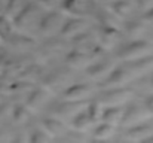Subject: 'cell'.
Returning <instances> with one entry per match:
<instances>
[{
    "label": "cell",
    "mask_w": 153,
    "mask_h": 143,
    "mask_svg": "<svg viewBox=\"0 0 153 143\" xmlns=\"http://www.w3.org/2000/svg\"><path fill=\"white\" fill-rule=\"evenodd\" d=\"M120 31L117 28H107L101 27L100 33H98V40L101 43V48H113L116 46L120 40Z\"/></svg>",
    "instance_id": "15"
},
{
    "label": "cell",
    "mask_w": 153,
    "mask_h": 143,
    "mask_svg": "<svg viewBox=\"0 0 153 143\" xmlns=\"http://www.w3.org/2000/svg\"><path fill=\"white\" fill-rule=\"evenodd\" d=\"M42 125H43V130H45L48 134H51L52 137H55V136H62V134L67 133V127H65L64 121H61V119H58V118H55V116L45 118L43 122H42Z\"/></svg>",
    "instance_id": "16"
},
{
    "label": "cell",
    "mask_w": 153,
    "mask_h": 143,
    "mask_svg": "<svg viewBox=\"0 0 153 143\" xmlns=\"http://www.w3.org/2000/svg\"><path fill=\"white\" fill-rule=\"evenodd\" d=\"M147 13L144 15V18L147 19V21H150V22H153V7L152 9H149V10H146Z\"/></svg>",
    "instance_id": "33"
},
{
    "label": "cell",
    "mask_w": 153,
    "mask_h": 143,
    "mask_svg": "<svg viewBox=\"0 0 153 143\" xmlns=\"http://www.w3.org/2000/svg\"><path fill=\"white\" fill-rule=\"evenodd\" d=\"M43 16V6L40 1H30L15 18V27L22 31H30L33 28H37L40 18Z\"/></svg>",
    "instance_id": "1"
},
{
    "label": "cell",
    "mask_w": 153,
    "mask_h": 143,
    "mask_svg": "<svg viewBox=\"0 0 153 143\" xmlns=\"http://www.w3.org/2000/svg\"><path fill=\"white\" fill-rule=\"evenodd\" d=\"M144 142H153V134H152V136H149V137H147Z\"/></svg>",
    "instance_id": "36"
},
{
    "label": "cell",
    "mask_w": 153,
    "mask_h": 143,
    "mask_svg": "<svg viewBox=\"0 0 153 143\" xmlns=\"http://www.w3.org/2000/svg\"><path fill=\"white\" fill-rule=\"evenodd\" d=\"M98 19H100V24L101 27H107V28H120L122 27V18H119L111 9L110 10H100V12H95Z\"/></svg>",
    "instance_id": "19"
},
{
    "label": "cell",
    "mask_w": 153,
    "mask_h": 143,
    "mask_svg": "<svg viewBox=\"0 0 153 143\" xmlns=\"http://www.w3.org/2000/svg\"><path fill=\"white\" fill-rule=\"evenodd\" d=\"M150 112L149 109L146 107V104H129L126 109H123V115H122V119H120V125L122 127H126V128H131V127H135V125H140L146 121L150 119Z\"/></svg>",
    "instance_id": "4"
},
{
    "label": "cell",
    "mask_w": 153,
    "mask_h": 143,
    "mask_svg": "<svg viewBox=\"0 0 153 143\" xmlns=\"http://www.w3.org/2000/svg\"><path fill=\"white\" fill-rule=\"evenodd\" d=\"M21 78L28 81V82H33L39 78L43 76V67L39 66V64H33V66H25L22 70H21Z\"/></svg>",
    "instance_id": "25"
},
{
    "label": "cell",
    "mask_w": 153,
    "mask_h": 143,
    "mask_svg": "<svg viewBox=\"0 0 153 143\" xmlns=\"http://www.w3.org/2000/svg\"><path fill=\"white\" fill-rule=\"evenodd\" d=\"M110 9L119 16V18H125L128 15H131L135 9V1L132 0H117L113 4H110Z\"/></svg>",
    "instance_id": "21"
},
{
    "label": "cell",
    "mask_w": 153,
    "mask_h": 143,
    "mask_svg": "<svg viewBox=\"0 0 153 143\" xmlns=\"http://www.w3.org/2000/svg\"><path fill=\"white\" fill-rule=\"evenodd\" d=\"M94 122H95V121L91 118V115L88 113V110H86V109H82L79 113H76V115L71 118L73 128H74L76 131H82V133L88 131V130L92 127V124H94Z\"/></svg>",
    "instance_id": "17"
},
{
    "label": "cell",
    "mask_w": 153,
    "mask_h": 143,
    "mask_svg": "<svg viewBox=\"0 0 153 143\" xmlns=\"http://www.w3.org/2000/svg\"><path fill=\"white\" fill-rule=\"evenodd\" d=\"M125 33L131 39H143V36L147 33V24L143 19H132L125 25Z\"/></svg>",
    "instance_id": "18"
},
{
    "label": "cell",
    "mask_w": 153,
    "mask_h": 143,
    "mask_svg": "<svg viewBox=\"0 0 153 143\" xmlns=\"http://www.w3.org/2000/svg\"><path fill=\"white\" fill-rule=\"evenodd\" d=\"M12 36V24L7 15L1 13L0 15V39L7 40Z\"/></svg>",
    "instance_id": "27"
},
{
    "label": "cell",
    "mask_w": 153,
    "mask_h": 143,
    "mask_svg": "<svg viewBox=\"0 0 153 143\" xmlns=\"http://www.w3.org/2000/svg\"><path fill=\"white\" fill-rule=\"evenodd\" d=\"M152 124H153V121H152Z\"/></svg>",
    "instance_id": "38"
},
{
    "label": "cell",
    "mask_w": 153,
    "mask_h": 143,
    "mask_svg": "<svg viewBox=\"0 0 153 143\" xmlns=\"http://www.w3.org/2000/svg\"><path fill=\"white\" fill-rule=\"evenodd\" d=\"M89 28V24L86 19H83V16H74L71 19H65L61 30H59V34L62 37H68V39H73L76 37L77 34L83 33L85 30Z\"/></svg>",
    "instance_id": "10"
},
{
    "label": "cell",
    "mask_w": 153,
    "mask_h": 143,
    "mask_svg": "<svg viewBox=\"0 0 153 143\" xmlns=\"http://www.w3.org/2000/svg\"><path fill=\"white\" fill-rule=\"evenodd\" d=\"M146 107L149 109V112L153 113V95L152 97H149L147 100H146Z\"/></svg>",
    "instance_id": "32"
},
{
    "label": "cell",
    "mask_w": 153,
    "mask_h": 143,
    "mask_svg": "<svg viewBox=\"0 0 153 143\" xmlns=\"http://www.w3.org/2000/svg\"><path fill=\"white\" fill-rule=\"evenodd\" d=\"M152 84H153V78H152Z\"/></svg>",
    "instance_id": "37"
},
{
    "label": "cell",
    "mask_w": 153,
    "mask_h": 143,
    "mask_svg": "<svg viewBox=\"0 0 153 143\" xmlns=\"http://www.w3.org/2000/svg\"><path fill=\"white\" fill-rule=\"evenodd\" d=\"M12 118L15 122L18 124H27L31 119V110L28 109V106L25 104H18L16 107L12 109Z\"/></svg>",
    "instance_id": "24"
},
{
    "label": "cell",
    "mask_w": 153,
    "mask_h": 143,
    "mask_svg": "<svg viewBox=\"0 0 153 143\" xmlns=\"http://www.w3.org/2000/svg\"><path fill=\"white\" fill-rule=\"evenodd\" d=\"M85 103H86V101H67V100H64L62 103H59L58 106H55V107L52 109L51 113L55 118L61 119V121H64V119H71L76 113H79V112L82 110V106H83Z\"/></svg>",
    "instance_id": "12"
},
{
    "label": "cell",
    "mask_w": 153,
    "mask_h": 143,
    "mask_svg": "<svg viewBox=\"0 0 153 143\" xmlns=\"http://www.w3.org/2000/svg\"><path fill=\"white\" fill-rule=\"evenodd\" d=\"M94 60H97L92 55V49L91 51H85V49H74L71 52L67 54L65 57V63L70 69H85L88 67Z\"/></svg>",
    "instance_id": "9"
},
{
    "label": "cell",
    "mask_w": 153,
    "mask_h": 143,
    "mask_svg": "<svg viewBox=\"0 0 153 143\" xmlns=\"http://www.w3.org/2000/svg\"><path fill=\"white\" fill-rule=\"evenodd\" d=\"M30 140L31 142H49V140H52V136L48 134L43 128H36L30 134Z\"/></svg>",
    "instance_id": "28"
},
{
    "label": "cell",
    "mask_w": 153,
    "mask_h": 143,
    "mask_svg": "<svg viewBox=\"0 0 153 143\" xmlns=\"http://www.w3.org/2000/svg\"><path fill=\"white\" fill-rule=\"evenodd\" d=\"M114 1H117V0H104V3H107V4H113Z\"/></svg>",
    "instance_id": "35"
},
{
    "label": "cell",
    "mask_w": 153,
    "mask_h": 143,
    "mask_svg": "<svg viewBox=\"0 0 153 143\" xmlns=\"http://www.w3.org/2000/svg\"><path fill=\"white\" fill-rule=\"evenodd\" d=\"M92 94V88L88 84H71L68 85L64 93L62 100L67 101H86Z\"/></svg>",
    "instance_id": "13"
},
{
    "label": "cell",
    "mask_w": 153,
    "mask_h": 143,
    "mask_svg": "<svg viewBox=\"0 0 153 143\" xmlns=\"http://www.w3.org/2000/svg\"><path fill=\"white\" fill-rule=\"evenodd\" d=\"M67 48V43L64 39L56 37V36H51L48 37V40L40 46V54L42 57H45L46 60H55L58 58L61 54H64Z\"/></svg>",
    "instance_id": "11"
},
{
    "label": "cell",
    "mask_w": 153,
    "mask_h": 143,
    "mask_svg": "<svg viewBox=\"0 0 153 143\" xmlns=\"http://www.w3.org/2000/svg\"><path fill=\"white\" fill-rule=\"evenodd\" d=\"M114 131H116V125L102 122L101 125H98V127L95 128L92 139H94V140H108V139H111V137L114 136Z\"/></svg>",
    "instance_id": "22"
},
{
    "label": "cell",
    "mask_w": 153,
    "mask_h": 143,
    "mask_svg": "<svg viewBox=\"0 0 153 143\" xmlns=\"http://www.w3.org/2000/svg\"><path fill=\"white\" fill-rule=\"evenodd\" d=\"M7 115H9V106L7 104H1L0 106V121L3 118H7Z\"/></svg>",
    "instance_id": "31"
},
{
    "label": "cell",
    "mask_w": 153,
    "mask_h": 143,
    "mask_svg": "<svg viewBox=\"0 0 153 143\" xmlns=\"http://www.w3.org/2000/svg\"><path fill=\"white\" fill-rule=\"evenodd\" d=\"M7 42L12 45L13 48H22V49H28V48L34 46V42H33V39H30L28 36H25V34H13L12 33V36L7 39Z\"/></svg>",
    "instance_id": "26"
},
{
    "label": "cell",
    "mask_w": 153,
    "mask_h": 143,
    "mask_svg": "<svg viewBox=\"0 0 153 143\" xmlns=\"http://www.w3.org/2000/svg\"><path fill=\"white\" fill-rule=\"evenodd\" d=\"M62 1H64V0H40V4H42L43 7L55 9V7L61 6V4H62Z\"/></svg>",
    "instance_id": "29"
},
{
    "label": "cell",
    "mask_w": 153,
    "mask_h": 143,
    "mask_svg": "<svg viewBox=\"0 0 153 143\" xmlns=\"http://www.w3.org/2000/svg\"><path fill=\"white\" fill-rule=\"evenodd\" d=\"M65 15L59 10H51L48 13H43V16L40 18L39 21V25H37V30L40 34L46 36V37H51L59 33L64 21H65Z\"/></svg>",
    "instance_id": "3"
},
{
    "label": "cell",
    "mask_w": 153,
    "mask_h": 143,
    "mask_svg": "<svg viewBox=\"0 0 153 143\" xmlns=\"http://www.w3.org/2000/svg\"><path fill=\"white\" fill-rule=\"evenodd\" d=\"M3 12H4V4H3V3H1V0H0V15H1Z\"/></svg>",
    "instance_id": "34"
},
{
    "label": "cell",
    "mask_w": 153,
    "mask_h": 143,
    "mask_svg": "<svg viewBox=\"0 0 153 143\" xmlns=\"http://www.w3.org/2000/svg\"><path fill=\"white\" fill-rule=\"evenodd\" d=\"M28 3L30 0H7V3L4 4V13L13 19Z\"/></svg>",
    "instance_id": "23"
},
{
    "label": "cell",
    "mask_w": 153,
    "mask_h": 143,
    "mask_svg": "<svg viewBox=\"0 0 153 143\" xmlns=\"http://www.w3.org/2000/svg\"><path fill=\"white\" fill-rule=\"evenodd\" d=\"M42 84H43V88L48 91V93H58V91H64L68 84H70V79H71V75L68 70H64V69H56L53 72H49L46 75L42 76Z\"/></svg>",
    "instance_id": "5"
},
{
    "label": "cell",
    "mask_w": 153,
    "mask_h": 143,
    "mask_svg": "<svg viewBox=\"0 0 153 143\" xmlns=\"http://www.w3.org/2000/svg\"><path fill=\"white\" fill-rule=\"evenodd\" d=\"M62 7L74 16H88L98 10L95 0H64Z\"/></svg>",
    "instance_id": "7"
},
{
    "label": "cell",
    "mask_w": 153,
    "mask_h": 143,
    "mask_svg": "<svg viewBox=\"0 0 153 143\" xmlns=\"http://www.w3.org/2000/svg\"><path fill=\"white\" fill-rule=\"evenodd\" d=\"M122 115H123V107H120V106H110V107L102 110V115L100 119L102 122H107V124H111V125H117V124H120Z\"/></svg>",
    "instance_id": "20"
},
{
    "label": "cell",
    "mask_w": 153,
    "mask_h": 143,
    "mask_svg": "<svg viewBox=\"0 0 153 143\" xmlns=\"http://www.w3.org/2000/svg\"><path fill=\"white\" fill-rule=\"evenodd\" d=\"M135 4L143 10H149L153 7V0H135Z\"/></svg>",
    "instance_id": "30"
},
{
    "label": "cell",
    "mask_w": 153,
    "mask_h": 143,
    "mask_svg": "<svg viewBox=\"0 0 153 143\" xmlns=\"http://www.w3.org/2000/svg\"><path fill=\"white\" fill-rule=\"evenodd\" d=\"M114 69V63L108 58H97L94 60L88 67H86V75L95 81H102L104 78H107L110 75V72Z\"/></svg>",
    "instance_id": "8"
},
{
    "label": "cell",
    "mask_w": 153,
    "mask_h": 143,
    "mask_svg": "<svg viewBox=\"0 0 153 143\" xmlns=\"http://www.w3.org/2000/svg\"><path fill=\"white\" fill-rule=\"evenodd\" d=\"M134 95V91L125 87H113L108 88L105 93H102L97 100L101 103L102 106H122L125 103H128L131 100V97Z\"/></svg>",
    "instance_id": "6"
},
{
    "label": "cell",
    "mask_w": 153,
    "mask_h": 143,
    "mask_svg": "<svg viewBox=\"0 0 153 143\" xmlns=\"http://www.w3.org/2000/svg\"><path fill=\"white\" fill-rule=\"evenodd\" d=\"M49 95L45 88H31V91L27 94V106L30 110H39L42 109L48 101H49Z\"/></svg>",
    "instance_id": "14"
},
{
    "label": "cell",
    "mask_w": 153,
    "mask_h": 143,
    "mask_svg": "<svg viewBox=\"0 0 153 143\" xmlns=\"http://www.w3.org/2000/svg\"><path fill=\"white\" fill-rule=\"evenodd\" d=\"M150 51H152L150 42H147L144 39H132L128 45L119 48L116 55H117V58H120L123 61H132V60H138L146 55H150Z\"/></svg>",
    "instance_id": "2"
}]
</instances>
